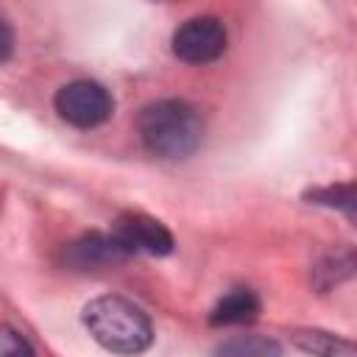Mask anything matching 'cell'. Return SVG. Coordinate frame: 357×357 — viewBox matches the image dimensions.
Here are the masks:
<instances>
[{"label": "cell", "mask_w": 357, "mask_h": 357, "mask_svg": "<svg viewBox=\"0 0 357 357\" xmlns=\"http://www.w3.org/2000/svg\"><path fill=\"white\" fill-rule=\"evenodd\" d=\"M137 134L148 153L159 159H184L204 139V120L187 100H153L137 117Z\"/></svg>", "instance_id": "1"}, {"label": "cell", "mask_w": 357, "mask_h": 357, "mask_svg": "<svg viewBox=\"0 0 357 357\" xmlns=\"http://www.w3.org/2000/svg\"><path fill=\"white\" fill-rule=\"evenodd\" d=\"M84 326L89 335L114 354H142L153 340L148 315L123 296H98L84 307Z\"/></svg>", "instance_id": "2"}, {"label": "cell", "mask_w": 357, "mask_h": 357, "mask_svg": "<svg viewBox=\"0 0 357 357\" xmlns=\"http://www.w3.org/2000/svg\"><path fill=\"white\" fill-rule=\"evenodd\" d=\"M53 106L59 112L61 120H67L75 128H95L100 123H106L112 117L114 100L112 95L98 84V81H70L64 84L56 98Z\"/></svg>", "instance_id": "3"}, {"label": "cell", "mask_w": 357, "mask_h": 357, "mask_svg": "<svg viewBox=\"0 0 357 357\" xmlns=\"http://www.w3.org/2000/svg\"><path fill=\"white\" fill-rule=\"evenodd\" d=\"M226 28L218 17H190L173 31V53L187 64H206L223 56Z\"/></svg>", "instance_id": "4"}, {"label": "cell", "mask_w": 357, "mask_h": 357, "mask_svg": "<svg viewBox=\"0 0 357 357\" xmlns=\"http://www.w3.org/2000/svg\"><path fill=\"white\" fill-rule=\"evenodd\" d=\"M112 234L123 243V248H126L128 254H153V257H165V254L173 251V237H170V231H167L159 220H153V218H148V215H142V212H126V215H120Z\"/></svg>", "instance_id": "5"}, {"label": "cell", "mask_w": 357, "mask_h": 357, "mask_svg": "<svg viewBox=\"0 0 357 357\" xmlns=\"http://www.w3.org/2000/svg\"><path fill=\"white\" fill-rule=\"evenodd\" d=\"M131 254L123 248V243L114 234H84L64 245V262L75 271H92V268H112Z\"/></svg>", "instance_id": "6"}, {"label": "cell", "mask_w": 357, "mask_h": 357, "mask_svg": "<svg viewBox=\"0 0 357 357\" xmlns=\"http://www.w3.org/2000/svg\"><path fill=\"white\" fill-rule=\"evenodd\" d=\"M259 312V298L254 296V290L248 287H234L229 290L209 312V324L215 326H240V324H251Z\"/></svg>", "instance_id": "7"}, {"label": "cell", "mask_w": 357, "mask_h": 357, "mask_svg": "<svg viewBox=\"0 0 357 357\" xmlns=\"http://www.w3.org/2000/svg\"><path fill=\"white\" fill-rule=\"evenodd\" d=\"M293 343L312 357H357V343L324 329H298L293 332Z\"/></svg>", "instance_id": "8"}, {"label": "cell", "mask_w": 357, "mask_h": 357, "mask_svg": "<svg viewBox=\"0 0 357 357\" xmlns=\"http://www.w3.org/2000/svg\"><path fill=\"white\" fill-rule=\"evenodd\" d=\"M357 276V251L340 248L326 254L315 268H312V284L318 290H329L332 284H340L343 279Z\"/></svg>", "instance_id": "9"}, {"label": "cell", "mask_w": 357, "mask_h": 357, "mask_svg": "<svg viewBox=\"0 0 357 357\" xmlns=\"http://www.w3.org/2000/svg\"><path fill=\"white\" fill-rule=\"evenodd\" d=\"M215 357H284V351L265 335H231L215 349Z\"/></svg>", "instance_id": "10"}, {"label": "cell", "mask_w": 357, "mask_h": 357, "mask_svg": "<svg viewBox=\"0 0 357 357\" xmlns=\"http://www.w3.org/2000/svg\"><path fill=\"white\" fill-rule=\"evenodd\" d=\"M307 201H310V204H318V206L337 209V212H343V215L357 226V181L315 187V190L307 192Z\"/></svg>", "instance_id": "11"}, {"label": "cell", "mask_w": 357, "mask_h": 357, "mask_svg": "<svg viewBox=\"0 0 357 357\" xmlns=\"http://www.w3.org/2000/svg\"><path fill=\"white\" fill-rule=\"evenodd\" d=\"M0 357H33V349L28 346V340L20 332H14L11 326H3Z\"/></svg>", "instance_id": "12"}, {"label": "cell", "mask_w": 357, "mask_h": 357, "mask_svg": "<svg viewBox=\"0 0 357 357\" xmlns=\"http://www.w3.org/2000/svg\"><path fill=\"white\" fill-rule=\"evenodd\" d=\"M0 31H3V61H8V56H11V47H14V33H11V25H8V20H0Z\"/></svg>", "instance_id": "13"}]
</instances>
